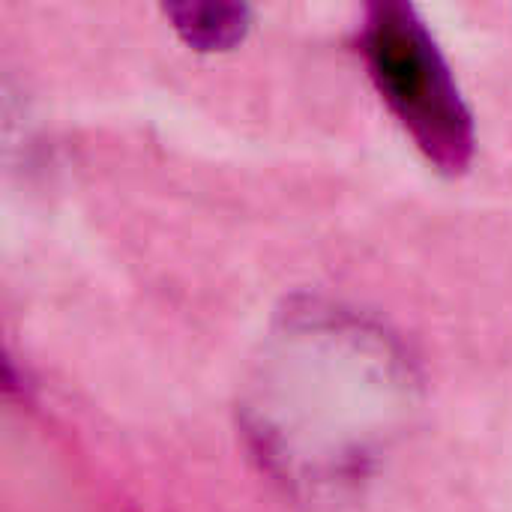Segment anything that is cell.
Masks as SVG:
<instances>
[{"instance_id":"obj_2","label":"cell","mask_w":512,"mask_h":512,"mask_svg":"<svg viewBox=\"0 0 512 512\" xmlns=\"http://www.w3.org/2000/svg\"><path fill=\"white\" fill-rule=\"evenodd\" d=\"M177 27L186 33L192 45L201 48H225L237 42L246 30V12L237 6H198L174 12Z\"/></svg>"},{"instance_id":"obj_1","label":"cell","mask_w":512,"mask_h":512,"mask_svg":"<svg viewBox=\"0 0 512 512\" xmlns=\"http://www.w3.org/2000/svg\"><path fill=\"white\" fill-rule=\"evenodd\" d=\"M360 48L372 78L420 150L444 171H462L474 156V117L435 39L408 3H378Z\"/></svg>"}]
</instances>
